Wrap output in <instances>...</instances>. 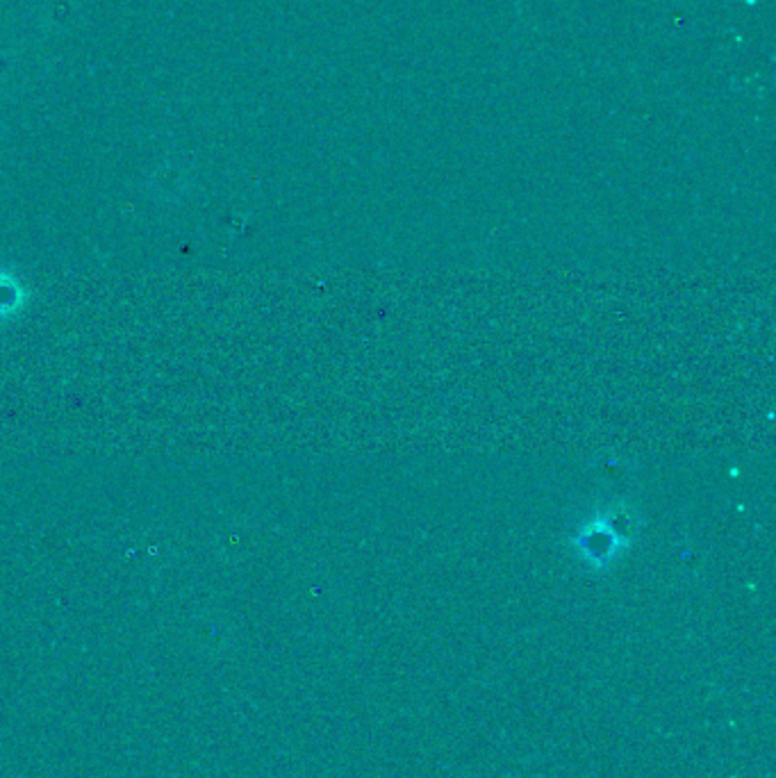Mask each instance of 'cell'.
<instances>
[{"instance_id":"cell-1","label":"cell","mask_w":776,"mask_h":778,"mask_svg":"<svg viewBox=\"0 0 776 778\" xmlns=\"http://www.w3.org/2000/svg\"><path fill=\"white\" fill-rule=\"evenodd\" d=\"M19 299H21L19 287H16L12 280L0 276V314H7L19 308L21 303Z\"/></svg>"}]
</instances>
